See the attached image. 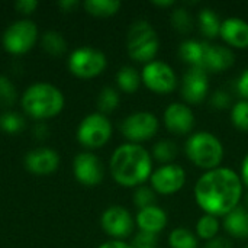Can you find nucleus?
I'll return each mask as SVG.
<instances>
[{
    "label": "nucleus",
    "mask_w": 248,
    "mask_h": 248,
    "mask_svg": "<svg viewBox=\"0 0 248 248\" xmlns=\"http://www.w3.org/2000/svg\"><path fill=\"white\" fill-rule=\"evenodd\" d=\"M60 164L58 154L51 148H38L25 157L26 169L36 176H46L57 170Z\"/></svg>",
    "instance_id": "dca6fc26"
},
{
    "label": "nucleus",
    "mask_w": 248,
    "mask_h": 248,
    "mask_svg": "<svg viewBox=\"0 0 248 248\" xmlns=\"http://www.w3.org/2000/svg\"><path fill=\"white\" fill-rule=\"evenodd\" d=\"M141 81L148 90L157 94H169L174 92L179 84L173 67L158 60H154L144 65L141 73Z\"/></svg>",
    "instance_id": "6e6552de"
},
{
    "label": "nucleus",
    "mask_w": 248,
    "mask_h": 248,
    "mask_svg": "<svg viewBox=\"0 0 248 248\" xmlns=\"http://www.w3.org/2000/svg\"><path fill=\"white\" fill-rule=\"evenodd\" d=\"M243 182L232 169L218 167L205 171L196 182L193 195L198 206L208 215L225 217L243 198Z\"/></svg>",
    "instance_id": "f257e3e1"
},
{
    "label": "nucleus",
    "mask_w": 248,
    "mask_h": 248,
    "mask_svg": "<svg viewBox=\"0 0 248 248\" xmlns=\"http://www.w3.org/2000/svg\"><path fill=\"white\" fill-rule=\"evenodd\" d=\"M209 105H211L214 109L225 110V109L231 108V96H230V93H228L227 90L218 89V90H215L214 93H211Z\"/></svg>",
    "instance_id": "f704fd0d"
},
{
    "label": "nucleus",
    "mask_w": 248,
    "mask_h": 248,
    "mask_svg": "<svg viewBox=\"0 0 248 248\" xmlns=\"http://www.w3.org/2000/svg\"><path fill=\"white\" fill-rule=\"evenodd\" d=\"M158 119L154 113L147 110H140L128 115L119 129L122 135L132 144H140L150 141L158 132Z\"/></svg>",
    "instance_id": "423d86ee"
},
{
    "label": "nucleus",
    "mask_w": 248,
    "mask_h": 248,
    "mask_svg": "<svg viewBox=\"0 0 248 248\" xmlns=\"http://www.w3.org/2000/svg\"><path fill=\"white\" fill-rule=\"evenodd\" d=\"M169 244L171 248H198V237L187 228H174L169 235Z\"/></svg>",
    "instance_id": "cd10ccee"
},
{
    "label": "nucleus",
    "mask_w": 248,
    "mask_h": 248,
    "mask_svg": "<svg viewBox=\"0 0 248 248\" xmlns=\"http://www.w3.org/2000/svg\"><path fill=\"white\" fill-rule=\"evenodd\" d=\"M222 20L217 15V12L211 7H203L198 13V26L201 33L206 39H214L219 36Z\"/></svg>",
    "instance_id": "4be33fe9"
},
{
    "label": "nucleus",
    "mask_w": 248,
    "mask_h": 248,
    "mask_svg": "<svg viewBox=\"0 0 248 248\" xmlns=\"http://www.w3.org/2000/svg\"><path fill=\"white\" fill-rule=\"evenodd\" d=\"M240 177H241L243 185L248 187V154L244 157V160H243V164H241V174H240Z\"/></svg>",
    "instance_id": "a19ab883"
},
{
    "label": "nucleus",
    "mask_w": 248,
    "mask_h": 248,
    "mask_svg": "<svg viewBox=\"0 0 248 248\" xmlns=\"http://www.w3.org/2000/svg\"><path fill=\"white\" fill-rule=\"evenodd\" d=\"M237 92L240 93V96L244 99V100H248V68H246L238 80H237Z\"/></svg>",
    "instance_id": "e433bc0d"
},
{
    "label": "nucleus",
    "mask_w": 248,
    "mask_h": 248,
    "mask_svg": "<svg viewBox=\"0 0 248 248\" xmlns=\"http://www.w3.org/2000/svg\"><path fill=\"white\" fill-rule=\"evenodd\" d=\"M246 203H247V206H248V192H247V195H246Z\"/></svg>",
    "instance_id": "c03bdc74"
},
{
    "label": "nucleus",
    "mask_w": 248,
    "mask_h": 248,
    "mask_svg": "<svg viewBox=\"0 0 248 248\" xmlns=\"http://www.w3.org/2000/svg\"><path fill=\"white\" fill-rule=\"evenodd\" d=\"M170 22H171L173 29L182 35L192 32V29L195 26V20L192 17V13L185 6H176L173 9V12L170 15Z\"/></svg>",
    "instance_id": "393cba45"
},
{
    "label": "nucleus",
    "mask_w": 248,
    "mask_h": 248,
    "mask_svg": "<svg viewBox=\"0 0 248 248\" xmlns=\"http://www.w3.org/2000/svg\"><path fill=\"white\" fill-rule=\"evenodd\" d=\"M231 122L237 129L248 132V100L241 99L231 106Z\"/></svg>",
    "instance_id": "7c9ffc66"
},
{
    "label": "nucleus",
    "mask_w": 248,
    "mask_h": 248,
    "mask_svg": "<svg viewBox=\"0 0 248 248\" xmlns=\"http://www.w3.org/2000/svg\"><path fill=\"white\" fill-rule=\"evenodd\" d=\"M179 154L177 145L170 140H160L153 145L151 157L163 164H171Z\"/></svg>",
    "instance_id": "a878e982"
},
{
    "label": "nucleus",
    "mask_w": 248,
    "mask_h": 248,
    "mask_svg": "<svg viewBox=\"0 0 248 248\" xmlns=\"http://www.w3.org/2000/svg\"><path fill=\"white\" fill-rule=\"evenodd\" d=\"M203 248H232V244L228 238L225 237H215L211 241H206Z\"/></svg>",
    "instance_id": "58836bf2"
},
{
    "label": "nucleus",
    "mask_w": 248,
    "mask_h": 248,
    "mask_svg": "<svg viewBox=\"0 0 248 248\" xmlns=\"http://www.w3.org/2000/svg\"><path fill=\"white\" fill-rule=\"evenodd\" d=\"M169 217L166 211L157 205L145 208L138 211L135 217V222L140 228V231L151 232V234H158L167 227Z\"/></svg>",
    "instance_id": "6ab92c4d"
},
{
    "label": "nucleus",
    "mask_w": 248,
    "mask_h": 248,
    "mask_svg": "<svg viewBox=\"0 0 248 248\" xmlns=\"http://www.w3.org/2000/svg\"><path fill=\"white\" fill-rule=\"evenodd\" d=\"M151 4L155 7H173L176 6V1L174 0H154L151 1Z\"/></svg>",
    "instance_id": "37998d69"
},
{
    "label": "nucleus",
    "mask_w": 248,
    "mask_h": 248,
    "mask_svg": "<svg viewBox=\"0 0 248 248\" xmlns=\"http://www.w3.org/2000/svg\"><path fill=\"white\" fill-rule=\"evenodd\" d=\"M219 36L222 41L232 48H248V22L241 17H227L221 23Z\"/></svg>",
    "instance_id": "f3484780"
},
{
    "label": "nucleus",
    "mask_w": 248,
    "mask_h": 248,
    "mask_svg": "<svg viewBox=\"0 0 248 248\" xmlns=\"http://www.w3.org/2000/svg\"><path fill=\"white\" fill-rule=\"evenodd\" d=\"M99 248H134L131 244H126L125 241H119V240H112L108 241L105 244H102Z\"/></svg>",
    "instance_id": "ea45409f"
},
{
    "label": "nucleus",
    "mask_w": 248,
    "mask_h": 248,
    "mask_svg": "<svg viewBox=\"0 0 248 248\" xmlns=\"http://www.w3.org/2000/svg\"><path fill=\"white\" fill-rule=\"evenodd\" d=\"M112 137V124L103 113L87 115L77 129V140L86 148L103 147Z\"/></svg>",
    "instance_id": "0eeeda50"
},
{
    "label": "nucleus",
    "mask_w": 248,
    "mask_h": 248,
    "mask_svg": "<svg viewBox=\"0 0 248 248\" xmlns=\"http://www.w3.org/2000/svg\"><path fill=\"white\" fill-rule=\"evenodd\" d=\"M38 38V28L31 20H19L3 33V46L10 54L28 52Z\"/></svg>",
    "instance_id": "9d476101"
},
{
    "label": "nucleus",
    "mask_w": 248,
    "mask_h": 248,
    "mask_svg": "<svg viewBox=\"0 0 248 248\" xmlns=\"http://www.w3.org/2000/svg\"><path fill=\"white\" fill-rule=\"evenodd\" d=\"M84 9L97 17H109L119 12L121 1L118 0H87L84 1Z\"/></svg>",
    "instance_id": "b1692460"
},
{
    "label": "nucleus",
    "mask_w": 248,
    "mask_h": 248,
    "mask_svg": "<svg viewBox=\"0 0 248 248\" xmlns=\"http://www.w3.org/2000/svg\"><path fill=\"white\" fill-rule=\"evenodd\" d=\"M73 170L77 182H80L84 186H97L105 176V170L100 158L92 153L78 154L74 158Z\"/></svg>",
    "instance_id": "2eb2a0df"
},
{
    "label": "nucleus",
    "mask_w": 248,
    "mask_h": 248,
    "mask_svg": "<svg viewBox=\"0 0 248 248\" xmlns=\"http://www.w3.org/2000/svg\"><path fill=\"white\" fill-rule=\"evenodd\" d=\"M185 153L196 167L205 171L221 167L225 154L221 140L206 131L192 134L185 144Z\"/></svg>",
    "instance_id": "20e7f679"
},
{
    "label": "nucleus",
    "mask_w": 248,
    "mask_h": 248,
    "mask_svg": "<svg viewBox=\"0 0 248 248\" xmlns=\"http://www.w3.org/2000/svg\"><path fill=\"white\" fill-rule=\"evenodd\" d=\"M166 128L174 135H187L195 126V115L186 103H170L163 115Z\"/></svg>",
    "instance_id": "4468645a"
},
{
    "label": "nucleus",
    "mask_w": 248,
    "mask_h": 248,
    "mask_svg": "<svg viewBox=\"0 0 248 248\" xmlns=\"http://www.w3.org/2000/svg\"><path fill=\"white\" fill-rule=\"evenodd\" d=\"M42 46H44V49L48 54L55 55V57L62 55L65 52V49H67L65 39L62 38L61 33H58L55 31H49L46 33H44V36H42Z\"/></svg>",
    "instance_id": "c85d7f7f"
},
{
    "label": "nucleus",
    "mask_w": 248,
    "mask_h": 248,
    "mask_svg": "<svg viewBox=\"0 0 248 248\" xmlns=\"http://www.w3.org/2000/svg\"><path fill=\"white\" fill-rule=\"evenodd\" d=\"M158 35L150 22L137 20L129 26L126 33V49L128 55L134 61L144 64L154 61L158 52Z\"/></svg>",
    "instance_id": "39448f33"
},
{
    "label": "nucleus",
    "mask_w": 248,
    "mask_h": 248,
    "mask_svg": "<svg viewBox=\"0 0 248 248\" xmlns=\"http://www.w3.org/2000/svg\"><path fill=\"white\" fill-rule=\"evenodd\" d=\"M244 248H248V246H246V247H244Z\"/></svg>",
    "instance_id": "a18cd8bd"
},
{
    "label": "nucleus",
    "mask_w": 248,
    "mask_h": 248,
    "mask_svg": "<svg viewBox=\"0 0 248 248\" xmlns=\"http://www.w3.org/2000/svg\"><path fill=\"white\" fill-rule=\"evenodd\" d=\"M150 248H157V247H150Z\"/></svg>",
    "instance_id": "49530a36"
},
{
    "label": "nucleus",
    "mask_w": 248,
    "mask_h": 248,
    "mask_svg": "<svg viewBox=\"0 0 248 248\" xmlns=\"http://www.w3.org/2000/svg\"><path fill=\"white\" fill-rule=\"evenodd\" d=\"M209 42L206 41H198V39H187L182 42L179 48L180 58L189 65V68H201L203 70L206 51H208Z\"/></svg>",
    "instance_id": "aec40b11"
},
{
    "label": "nucleus",
    "mask_w": 248,
    "mask_h": 248,
    "mask_svg": "<svg viewBox=\"0 0 248 248\" xmlns=\"http://www.w3.org/2000/svg\"><path fill=\"white\" fill-rule=\"evenodd\" d=\"M15 6L20 13L31 15L38 7V1L36 0H17Z\"/></svg>",
    "instance_id": "4c0bfd02"
},
{
    "label": "nucleus",
    "mask_w": 248,
    "mask_h": 248,
    "mask_svg": "<svg viewBox=\"0 0 248 248\" xmlns=\"http://www.w3.org/2000/svg\"><path fill=\"white\" fill-rule=\"evenodd\" d=\"M64 106L62 93L48 83L32 84L22 96V108L33 119H48L61 112Z\"/></svg>",
    "instance_id": "7ed1b4c3"
},
{
    "label": "nucleus",
    "mask_w": 248,
    "mask_h": 248,
    "mask_svg": "<svg viewBox=\"0 0 248 248\" xmlns=\"http://www.w3.org/2000/svg\"><path fill=\"white\" fill-rule=\"evenodd\" d=\"M235 62V55L230 46L224 45H208L206 58L203 64V71L209 73H222L230 70Z\"/></svg>",
    "instance_id": "a211bd4d"
},
{
    "label": "nucleus",
    "mask_w": 248,
    "mask_h": 248,
    "mask_svg": "<svg viewBox=\"0 0 248 248\" xmlns=\"http://www.w3.org/2000/svg\"><path fill=\"white\" fill-rule=\"evenodd\" d=\"M108 65L106 55L94 48L84 46L71 52L68 58L70 71L80 78H92L105 71Z\"/></svg>",
    "instance_id": "1a4fd4ad"
},
{
    "label": "nucleus",
    "mask_w": 248,
    "mask_h": 248,
    "mask_svg": "<svg viewBox=\"0 0 248 248\" xmlns=\"http://www.w3.org/2000/svg\"><path fill=\"white\" fill-rule=\"evenodd\" d=\"M155 192L151 189V186H138L134 192V205L141 211V209H145V208H150V206H154L155 205Z\"/></svg>",
    "instance_id": "2f4dec72"
},
{
    "label": "nucleus",
    "mask_w": 248,
    "mask_h": 248,
    "mask_svg": "<svg viewBox=\"0 0 248 248\" xmlns=\"http://www.w3.org/2000/svg\"><path fill=\"white\" fill-rule=\"evenodd\" d=\"M58 6L62 7L65 12H71L73 9H76L78 6V1L77 0H62V1L58 3Z\"/></svg>",
    "instance_id": "79ce46f5"
},
{
    "label": "nucleus",
    "mask_w": 248,
    "mask_h": 248,
    "mask_svg": "<svg viewBox=\"0 0 248 248\" xmlns=\"http://www.w3.org/2000/svg\"><path fill=\"white\" fill-rule=\"evenodd\" d=\"M182 97L186 105L202 103L209 93V77L208 73L201 68H189L182 80Z\"/></svg>",
    "instance_id": "ddd939ff"
},
{
    "label": "nucleus",
    "mask_w": 248,
    "mask_h": 248,
    "mask_svg": "<svg viewBox=\"0 0 248 248\" xmlns=\"http://www.w3.org/2000/svg\"><path fill=\"white\" fill-rule=\"evenodd\" d=\"M224 230L234 238H248V209L237 206L228 215L224 217Z\"/></svg>",
    "instance_id": "412c9836"
},
{
    "label": "nucleus",
    "mask_w": 248,
    "mask_h": 248,
    "mask_svg": "<svg viewBox=\"0 0 248 248\" xmlns=\"http://www.w3.org/2000/svg\"><path fill=\"white\" fill-rule=\"evenodd\" d=\"M153 170V157L140 144H122L110 157V174L124 187L142 186L150 180Z\"/></svg>",
    "instance_id": "f03ea898"
},
{
    "label": "nucleus",
    "mask_w": 248,
    "mask_h": 248,
    "mask_svg": "<svg viewBox=\"0 0 248 248\" xmlns=\"http://www.w3.org/2000/svg\"><path fill=\"white\" fill-rule=\"evenodd\" d=\"M219 228H221V225H219L218 218L205 214L196 222V228H195L196 230V237L198 238H202L205 241H211L215 237H218Z\"/></svg>",
    "instance_id": "bb28decb"
},
{
    "label": "nucleus",
    "mask_w": 248,
    "mask_h": 248,
    "mask_svg": "<svg viewBox=\"0 0 248 248\" xmlns=\"http://www.w3.org/2000/svg\"><path fill=\"white\" fill-rule=\"evenodd\" d=\"M16 100V89L12 84V81L4 77L0 76V106L1 108H7L12 106Z\"/></svg>",
    "instance_id": "72a5a7b5"
},
{
    "label": "nucleus",
    "mask_w": 248,
    "mask_h": 248,
    "mask_svg": "<svg viewBox=\"0 0 248 248\" xmlns=\"http://www.w3.org/2000/svg\"><path fill=\"white\" fill-rule=\"evenodd\" d=\"M119 105V93L113 87H103L97 97V108L100 113L106 115L113 112Z\"/></svg>",
    "instance_id": "c756f323"
},
{
    "label": "nucleus",
    "mask_w": 248,
    "mask_h": 248,
    "mask_svg": "<svg viewBox=\"0 0 248 248\" xmlns=\"http://www.w3.org/2000/svg\"><path fill=\"white\" fill-rule=\"evenodd\" d=\"M157 241L158 237L157 234H151V232H145V231H140L137 232V235L132 240V247L134 248H150L157 247Z\"/></svg>",
    "instance_id": "c9c22d12"
},
{
    "label": "nucleus",
    "mask_w": 248,
    "mask_h": 248,
    "mask_svg": "<svg viewBox=\"0 0 248 248\" xmlns=\"http://www.w3.org/2000/svg\"><path fill=\"white\" fill-rule=\"evenodd\" d=\"M100 224H102L103 231L108 235H110L112 238L119 240V241L129 237L132 234L134 225H135L131 212L126 208L119 206V205L109 206L103 212Z\"/></svg>",
    "instance_id": "f8f14e48"
},
{
    "label": "nucleus",
    "mask_w": 248,
    "mask_h": 248,
    "mask_svg": "<svg viewBox=\"0 0 248 248\" xmlns=\"http://www.w3.org/2000/svg\"><path fill=\"white\" fill-rule=\"evenodd\" d=\"M25 121L19 113L6 112L0 116V128L7 134H17L23 129Z\"/></svg>",
    "instance_id": "473e14b6"
},
{
    "label": "nucleus",
    "mask_w": 248,
    "mask_h": 248,
    "mask_svg": "<svg viewBox=\"0 0 248 248\" xmlns=\"http://www.w3.org/2000/svg\"><path fill=\"white\" fill-rule=\"evenodd\" d=\"M116 83L122 92L135 93L140 89V84L142 81H141V74L134 67L125 65L116 73Z\"/></svg>",
    "instance_id": "5701e85b"
},
{
    "label": "nucleus",
    "mask_w": 248,
    "mask_h": 248,
    "mask_svg": "<svg viewBox=\"0 0 248 248\" xmlns=\"http://www.w3.org/2000/svg\"><path fill=\"white\" fill-rule=\"evenodd\" d=\"M186 185V171L179 164H163L153 170L150 177L151 189L158 195H174Z\"/></svg>",
    "instance_id": "9b49d317"
}]
</instances>
